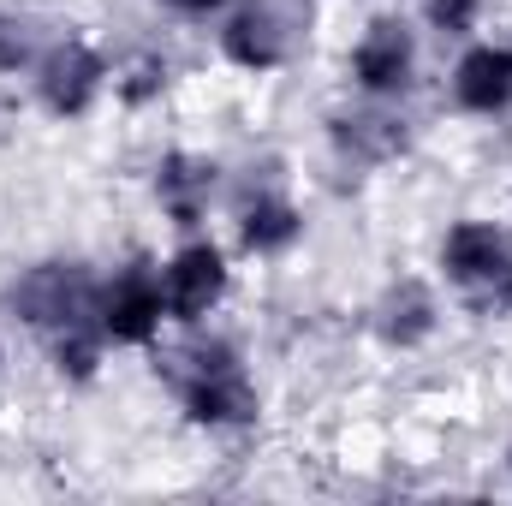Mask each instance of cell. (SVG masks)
<instances>
[{"mask_svg":"<svg viewBox=\"0 0 512 506\" xmlns=\"http://www.w3.org/2000/svg\"><path fill=\"white\" fill-rule=\"evenodd\" d=\"M453 102L465 114H501L512 102V48H471L453 72Z\"/></svg>","mask_w":512,"mask_h":506,"instance_id":"10","label":"cell"},{"mask_svg":"<svg viewBox=\"0 0 512 506\" xmlns=\"http://www.w3.org/2000/svg\"><path fill=\"white\" fill-rule=\"evenodd\" d=\"M6 310L30 328L60 334V328H78L102 310V286L90 280L84 262H36L6 286Z\"/></svg>","mask_w":512,"mask_h":506,"instance_id":"1","label":"cell"},{"mask_svg":"<svg viewBox=\"0 0 512 506\" xmlns=\"http://www.w3.org/2000/svg\"><path fill=\"white\" fill-rule=\"evenodd\" d=\"M96 364H102V328L78 322V328H60V334H54V370H60V376L90 381Z\"/></svg>","mask_w":512,"mask_h":506,"instance_id":"14","label":"cell"},{"mask_svg":"<svg viewBox=\"0 0 512 506\" xmlns=\"http://www.w3.org/2000/svg\"><path fill=\"white\" fill-rule=\"evenodd\" d=\"M161 292H167V316L173 322H203L221 304V292H227V256L215 251V245H203V239L185 245L167 262Z\"/></svg>","mask_w":512,"mask_h":506,"instance_id":"5","label":"cell"},{"mask_svg":"<svg viewBox=\"0 0 512 506\" xmlns=\"http://www.w3.org/2000/svg\"><path fill=\"white\" fill-rule=\"evenodd\" d=\"M0 364H6V352H0Z\"/></svg>","mask_w":512,"mask_h":506,"instance_id":"21","label":"cell"},{"mask_svg":"<svg viewBox=\"0 0 512 506\" xmlns=\"http://www.w3.org/2000/svg\"><path fill=\"white\" fill-rule=\"evenodd\" d=\"M471 304H477L483 316H507V310H512V262L489 280V286H483V292H471Z\"/></svg>","mask_w":512,"mask_h":506,"instance_id":"18","label":"cell"},{"mask_svg":"<svg viewBox=\"0 0 512 506\" xmlns=\"http://www.w3.org/2000/svg\"><path fill=\"white\" fill-rule=\"evenodd\" d=\"M507 471H512V453H507Z\"/></svg>","mask_w":512,"mask_h":506,"instance_id":"20","label":"cell"},{"mask_svg":"<svg viewBox=\"0 0 512 506\" xmlns=\"http://www.w3.org/2000/svg\"><path fill=\"white\" fill-rule=\"evenodd\" d=\"M286 30H280V18L268 12V6H245L239 18H227V30H221V54L233 60V66H245V72H274L280 60H286Z\"/></svg>","mask_w":512,"mask_h":506,"instance_id":"12","label":"cell"},{"mask_svg":"<svg viewBox=\"0 0 512 506\" xmlns=\"http://www.w3.org/2000/svg\"><path fill=\"white\" fill-rule=\"evenodd\" d=\"M102 84H108V66H102V54H96L90 42H78V36L54 42V48L36 60V96H42V108H48L54 120L90 114L96 96H102Z\"/></svg>","mask_w":512,"mask_h":506,"instance_id":"2","label":"cell"},{"mask_svg":"<svg viewBox=\"0 0 512 506\" xmlns=\"http://www.w3.org/2000/svg\"><path fill=\"white\" fill-rule=\"evenodd\" d=\"M161 316H167V292L161 280L149 274V262H131L114 274V286H102V310H96V328L120 346H149L161 334Z\"/></svg>","mask_w":512,"mask_h":506,"instance_id":"3","label":"cell"},{"mask_svg":"<svg viewBox=\"0 0 512 506\" xmlns=\"http://www.w3.org/2000/svg\"><path fill=\"white\" fill-rule=\"evenodd\" d=\"M423 18H429L441 36H471L477 18H483V0H423Z\"/></svg>","mask_w":512,"mask_h":506,"instance_id":"16","label":"cell"},{"mask_svg":"<svg viewBox=\"0 0 512 506\" xmlns=\"http://www.w3.org/2000/svg\"><path fill=\"white\" fill-rule=\"evenodd\" d=\"M173 84V66L161 60V54H137L126 72L114 78V90H120V102H131V108H143V102H155L161 90Z\"/></svg>","mask_w":512,"mask_h":506,"instance_id":"15","label":"cell"},{"mask_svg":"<svg viewBox=\"0 0 512 506\" xmlns=\"http://www.w3.org/2000/svg\"><path fill=\"white\" fill-rule=\"evenodd\" d=\"M185 393V411L191 423H209V429H233V423H256L262 399H256L251 376L239 364H209V370H185L179 376Z\"/></svg>","mask_w":512,"mask_h":506,"instance_id":"4","label":"cell"},{"mask_svg":"<svg viewBox=\"0 0 512 506\" xmlns=\"http://www.w3.org/2000/svg\"><path fill=\"white\" fill-rule=\"evenodd\" d=\"M215 179H221V167L209 155H191V149H167L155 161V197H161V209L179 227H197L203 221V209L215 197Z\"/></svg>","mask_w":512,"mask_h":506,"instance_id":"8","label":"cell"},{"mask_svg":"<svg viewBox=\"0 0 512 506\" xmlns=\"http://www.w3.org/2000/svg\"><path fill=\"white\" fill-rule=\"evenodd\" d=\"M30 60H36L30 24H24V18H0V72H24Z\"/></svg>","mask_w":512,"mask_h":506,"instance_id":"17","label":"cell"},{"mask_svg":"<svg viewBox=\"0 0 512 506\" xmlns=\"http://www.w3.org/2000/svg\"><path fill=\"white\" fill-rule=\"evenodd\" d=\"M167 6H173V12H191V18H203V12H215L221 0H167Z\"/></svg>","mask_w":512,"mask_h":506,"instance_id":"19","label":"cell"},{"mask_svg":"<svg viewBox=\"0 0 512 506\" xmlns=\"http://www.w3.org/2000/svg\"><path fill=\"white\" fill-rule=\"evenodd\" d=\"M435 292L423 286V280H399V286H387L382 304H376V334H382L387 346H399V352H411V346H423L429 334H435Z\"/></svg>","mask_w":512,"mask_h":506,"instance_id":"11","label":"cell"},{"mask_svg":"<svg viewBox=\"0 0 512 506\" xmlns=\"http://www.w3.org/2000/svg\"><path fill=\"white\" fill-rule=\"evenodd\" d=\"M328 137H334V149H340L346 161H358V167H382L393 155H405V143H411L405 120H399V114H382V108L334 114V120H328Z\"/></svg>","mask_w":512,"mask_h":506,"instance_id":"9","label":"cell"},{"mask_svg":"<svg viewBox=\"0 0 512 506\" xmlns=\"http://www.w3.org/2000/svg\"><path fill=\"white\" fill-rule=\"evenodd\" d=\"M507 262H512L507 233L489 227V221H459V227L441 239V268H447V280L465 286V292H483Z\"/></svg>","mask_w":512,"mask_h":506,"instance_id":"7","label":"cell"},{"mask_svg":"<svg viewBox=\"0 0 512 506\" xmlns=\"http://www.w3.org/2000/svg\"><path fill=\"white\" fill-rule=\"evenodd\" d=\"M411 66H417V48H411V30L399 18H376L364 30V42L352 48V78L370 96H399L411 84Z\"/></svg>","mask_w":512,"mask_h":506,"instance_id":"6","label":"cell"},{"mask_svg":"<svg viewBox=\"0 0 512 506\" xmlns=\"http://www.w3.org/2000/svg\"><path fill=\"white\" fill-rule=\"evenodd\" d=\"M298 233H304V215L286 203V197H256V203H245V215H239V245L256 256H280L298 245Z\"/></svg>","mask_w":512,"mask_h":506,"instance_id":"13","label":"cell"}]
</instances>
